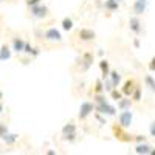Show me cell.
Returning a JSON list of instances; mask_svg holds the SVG:
<instances>
[{
    "label": "cell",
    "mask_w": 155,
    "mask_h": 155,
    "mask_svg": "<svg viewBox=\"0 0 155 155\" xmlns=\"http://www.w3.org/2000/svg\"><path fill=\"white\" fill-rule=\"evenodd\" d=\"M132 121H134V112L130 109H127V110H121L120 115H118V124L129 129L132 126Z\"/></svg>",
    "instance_id": "3957f363"
},
{
    "label": "cell",
    "mask_w": 155,
    "mask_h": 155,
    "mask_svg": "<svg viewBox=\"0 0 155 155\" xmlns=\"http://www.w3.org/2000/svg\"><path fill=\"white\" fill-rule=\"evenodd\" d=\"M135 87H137V84H135L134 79H127V81L123 84V87H121V92L124 93V96H132Z\"/></svg>",
    "instance_id": "8fae6325"
},
{
    "label": "cell",
    "mask_w": 155,
    "mask_h": 155,
    "mask_svg": "<svg viewBox=\"0 0 155 155\" xmlns=\"http://www.w3.org/2000/svg\"><path fill=\"white\" fill-rule=\"evenodd\" d=\"M149 70L150 71H155V56L150 59V62H149Z\"/></svg>",
    "instance_id": "1f68e13d"
},
{
    "label": "cell",
    "mask_w": 155,
    "mask_h": 155,
    "mask_svg": "<svg viewBox=\"0 0 155 155\" xmlns=\"http://www.w3.org/2000/svg\"><path fill=\"white\" fill-rule=\"evenodd\" d=\"M132 102L134 99L130 96H123L120 101H116V104H118L120 110H127V109H132Z\"/></svg>",
    "instance_id": "4fadbf2b"
},
{
    "label": "cell",
    "mask_w": 155,
    "mask_h": 155,
    "mask_svg": "<svg viewBox=\"0 0 155 155\" xmlns=\"http://www.w3.org/2000/svg\"><path fill=\"white\" fill-rule=\"evenodd\" d=\"M95 93H104L106 88H104V79H96L95 81V88H93Z\"/></svg>",
    "instance_id": "ffe728a7"
},
{
    "label": "cell",
    "mask_w": 155,
    "mask_h": 155,
    "mask_svg": "<svg viewBox=\"0 0 155 155\" xmlns=\"http://www.w3.org/2000/svg\"><path fill=\"white\" fill-rule=\"evenodd\" d=\"M95 110H96V104H95V102L84 101V102H81V106H79V113H78V116H79V120H85L87 116H90Z\"/></svg>",
    "instance_id": "7a4b0ae2"
},
{
    "label": "cell",
    "mask_w": 155,
    "mask_h": 155,
    "mask_svg": "<svg viewBox=\"0 0 155 155\" xmlns=\"http://www.w3.org/2000/svg\"><path fill=\"white\" fill-rule=\"evenodd\" d=\"M135 102H138V101H141V87L140 85H137L135 87V90H134V93H132V96H130Z\"/></svg>",
    "instance_id": "d4e9b609"
},
{
    "label": "cell",
    "mask_w": 155,
    "mask_h": 155,
    "mask_svg": "<svg viewBox=\"0 0 155 155\" xmlns=\"http://www.w3.org/2000/svg\"><path fill=\"white\" fill-rule=\"evenodd\" d=\"M25 42L22 37H14L12 39V50L14 51H17V53H22V51L25 50Z\"/></svg>",
    "instance_id": "9a60e30c"
},
{
    "label": "cell",
    "mask_w": 155,
    "mask_h": 155,
    "mask_svg": "<svg viewBox=\"0 0 155 155\" xmlns=\"http://www.w3.org/2000/svg\"><path fill=\"white\" fill-rule=\"evenodd\" d=\"M147 3H149V0H135L134 2V12L137 16H143L146 9H147Z\"/></svg>",
    "instance_id": "30bf717a"
},
{
    "label": "cell",
    "mask_w": 155,
    "mask_h": 155,
    "mask_svg": "<svg viewBox=\"0 0 155 155\" xmlns=\"http://www.w3.org/2000/svg\"><path fill=\"white\" fill-rule=\"evenodd\" d=\"M112 132L115 135V138L121 141V143H134L135 141V135H130V134H127L126 132V127L120 126V124H115L112 127Z\"/></svg>",
    "instance_id": "6da1fadb"
},
{
    "label": "cell",
    "mask_w": 155,
    "mask_h": 155,
    "mask_svg": "<svg viewBox=\"0 0 155 155\" xmlns=\"http://www.w3.org/2000/svg\"><path fill=\"white\" fill-rule=\"evenodd\" d=\"M104 88H106V92H109V93L115 88L113 87V82L110 81V78H106V79H104Z\"/></svg>",
    "instance_id": "484cf974"
},
{
    "label": "cell",
    "mask_w": 155,
    "mask_h": 155,
    "mask_svg": "<svg viewBox=\"0 0 155 155\" xmlns=\"http://www.w3.org/2000/svg\"><path fill=\"white\" fill-rule=\"evenodd\" d=\"M61 25H62V30H64V31H70V30H73V27H74L73 19H70V17H64Z\"/></svg>",
    "instance_id": "ac0fdd59"
},
{
    "label": "cell",
    "mask_w": 155,
    "mask_h": 155,
    "mask_svg": "<svg viewBox=\"0 0 155 155\" xmlns=\"http://www.w3.org/2000/svg\"><path fill=\"white\" fill-rule=\"evenodd\" d=\"M150 155H155V149L152 147V150H150Z\"/></svg>",
    "instance_id": "f35d334b"
},
{
    "label": "cell",
    "mask_w": 155,
    "mask_h": 155,
    "mask_svg": "<svg viewBox=\"0 0 155 155\" xmlns=\"http://www.w3.org/2000/svg\"><path fill=\"white\" fill-rule=\"evenodd\" d=\"M150 150H152V147L146 141L144 143H137V146H135V153H138V155H149Z\"/></svg>",
    "instance_id": "5bb4252c"
},
{
    "label": "cell",
    "mask_w": 155,
    "mask_h": 155,
    "mask_svg": "<svg viewBox=\"0 0 155 155\" xmlns=\"http://www.w3.org/2000/svg\"><path fill=\"white\" fill-rule=\"evenodd\" d=\"M78 37H79L82 42H92V41H95L96 33L92 28H81L78 31Z\"/></svg>",
    "instance_id": "8992f818"
},
{
    "label": "cell",
    "mask_w": 155,
    "mask_h": 155,
    "mask_svg": "<svg viewBox=\"0 0 155 155\" xmlns=\"http://www.w3.org/2000/svg\"><path fill=\"white\" fill-rule=\"evenodd\" d=\"M123 96H124V93L121 92V88L118 90V87H115V88L112 90V92H110V98H112V99H115V101H120Z\"/></svg>",
    "instance_id": "cb8c5ba5"
},
{
    "label": "cell",
    "mask_w": 155,
    "mask_h": 155,
    "mask_svg": "<svg viewBox=\"0 0 155 155\" xmlns=\"http://www.w3.org/2000/svg\"><path fill=\"white\" fill-rule=\"evenodd\" d=\"M17 138H19V135H17V134H6V135L3 137V140H5V143H6L8 146H11V144H14L16 141H17Z\"/></svg>",
    "instance_id": "7402d4cb"
},
{
    "label": "cell",
    "mask_w": 155,
    "mask_h": 155,
    "mask_svg": "<svg viewBox=\"0 0 155 155\" xmlns=\"http://www.w3.org/2000/svg\"><path fill=\"white\" fill-rule=\"evenodd\" d=\"M44 37L47 39V41H50V42H61V41H62L61 31H59L58 28H54V27L48 28V30L44 33Z\"/></svg>",
    "instance_id": "ba28073f"
},
{
    "label": "cell",
    "mask_w": 155,
    "mask_h": 155,
    "mask_svg": "<svg viewBox=\"0 0 155 155\" xmlns=\"http://www.w3.org/2000/svg\"><path fill=\"white\" fill-rule=\"evenodd\" d=\"M2 96H3V93H2V92H0V99H2Z\"/></svg>",
    "instance_id": "ab89813d"
},
{
    "label": "cell",
    "mask_w": 155,
    "mask_h": 155,
    "mask_svg": "<svg viewBox=\"0 0 155 155\" xmlns=\"http://www.w3.org/2000/svg\"><path fill=\"white\" fill-rule=\"evenodd\" d=\"M9 58H11V50H9V47L3 45L2 48H0V59L6 61V59H9Z\"/></svg>",
    "instance_id": "603a6c76"
},
{
    "label": "cell",
    "mask_w": 155,
    "mask_h": 155,
    "mask_svg": "<svg viewBox=\"0 0 155 155\" xmlns=\"http://www.w3.org/2000/svg\"><path fill=\"white\" fill-rule=\"evenodd\" d=\"M144 85L149 87L152 92H155V79H153L152 74H146V76H144Z\"/></svg>",
    "instance_id": "d6986e66"
},
{
    "label": "cell",
    "mask_w": 155,
    "mask_h": 155,
    "mask_svg": "<svg viewBox=\"0 0 155 155\" xmlns=\"http://www.w3.org/2000/svg\"><path fill=\"white\" fill-rule=\"evenodd\" d=\"M104 8L109 12H115L120 9V2L118 0H104Z\"/></svg>",
    "instance_id": "2e32d148"
},
{
    "label": "cell",
    "mask_w": 155,
    "mask_h": 155,
    "mask_svg": "<svg viewBox=\"0 0 155 155\" xmlns=\"http://www.w3.org/2000/svg\"><path fill=\"white\" fill-rule=\"evenodd\" d=\"M62 138H64V141H70V143H71V141H74V140H76V134H68V135H64Z\"/></svg>",
    "instance_id": "83f0119b"
},
{
    "label": "cell",
    "mask_w": 155,
    "mask_h": 155,
    "mask_svg": "<svg viewBox=\"0 0 155 155\" xmlns=\"http://www.w3.org/2000/svg\"><path fill=\"white\" fill-rule=\"evenodd\" d=\"M68 134H76V126L73 123H68L62 127V135H68Z\"/></svg>",
    "instance_id": "44dd1931"
},
{
    "label": "cell",
    "mask_w": 155,
    "mask_h": 155,
    "mask_svg": "<svg viewBox=\"0 0 155 155\" xmlns=\"http://www.w3.org/2000/svg\"><path fill=\"white\" fill-rule=\"evenodd\" d=\"M2 110H3V104L0 102V113H2Z\"/></svg>",
    "instance_id": "74e56055"
},
{
    "label": "cell",
    "mask_w": 155,
    "mask_h": 155,
    "mask_svg": "<svg viewBox=\"0 0 155 155\" xmlns=\"http://www.w3.org/2000/svg\"><path fill=\"white\" fill-rule=\"evenodd\" d=\"M93 59H95V54L92 53V51H85V53L81 56V71H87L90 67H92L93 64Z\"/></svg>",
    "instance_id": "5b68a950"
},
{
    "label": "cell",
    "mask_w": 155,
    "mask_h": 155,
    "mask_svg": "<svg viewBox=\"0 0 155 155\" xmlns=\"http://www.w3.org/2000/svg\"><path fill=\"white\" fill-rule=\"evenodd\" d=\"M129 28L134 34H141L143 33V25H141V20H140V16H132L129 19Z\"/></svg>",
    "instance_id": "52a82bcc"
},
{
    "label": "cell",
    "mask_w": 155,
    "mask_h": 155,
    "mask_svg": "<svg viewBox=\"0 0 155 155\" xmlns=\"http://www.w3.org/2000/svg\"><path fill=\"white\" fill-rule=\"evenodd\" d=\"M6 134H8V127H6V124L0 123V138H3Z\"/></svg>",
    "instance_id": "4316f807"
},
{
    "label": "cell",
    "mask_w": 155,
    "mask_h": 155,
    "mask_svg": "<svg viewBox=\"0 0 155 155\" xmlns=\"http://www.w3.org/2000/svg\"><path fill=\"white\" fill-rule=\"evenodd\" d=\"M109 78H110V81L113 82V87H120V84H121V74L118 71L112 70L110 74H109Z\"/></svg>",
    "instance_id": "e0dca14e"
},
{
    "label": "cell",
    "mask_w": 155,
    "mask_h": 155,
    "mask_svg": "<svg viewBox=\"0 0 155 155\" xmlns=\"http://www.w3.org/2000/svg\"><path fill=\"white\" fill-rule=\"evenodd\" d=\"M134 47L135 48H140V39H134Z\"/></svg>",
    "instance_id": "d590c367"
},
{
    "label": "cell",
    "mask_w": 155,
    "mask_h": 155,
    "mask_svg": "<svg viewBox=\"0 0 155 155\" xmlns=\"http://www.w3.org/2000/svg\"><path fill=\"white\" fill-rule=\"evenodd\" d=\"M31 50H33V47L30 45V44H25V53H27V54H31Z\"/></svg>",
    "instance_id": "836d02e7"
},
{
    "label": "cell",
    "mask_w": 155,
    "mask_h": 155,
    "mask_svg": "<svg viewBox=\"0 0 155 155\" xmlns=\"http://www.w3.org/2000/svg\"><path fill=\"white\" fill-rule=\"evenodd\" d=\"M96 112H99L101 115L115 116V115H116V107L112 106L109 101H104V102H99V104H96Z\"/></svg>",
    "instance_id": "277c9868"
},
{
    "label": "cell",
    "mask_w": 155,
    "mask_h": 155,
    "mask_svg": "<svg viewBox=\"0 0 155 155\" xmlns=\"http://www.w3.org/2000/svg\"><path fill=\"white\" fill-rule=\"evenodd\" d=\"M118 2H120V3H121V2H123V0H118Z\"/></svg>",
    "instance_id": "60d3db41"
},
{
    "label": "cell",
    "mask_w": 155,
    "mask_h": 155,
    "mask_svg": "<svg viewBox=\"0 0 155 155\" xmlns=\"http://www.w3.org/2000/svg\"><path fill=\"white\" fill-rule=\"evenodd\" d=\"M47 153H48V155H54L56 152H54V150H47Z\"/></svg>",
    "instance_id": "8d00e7d4"
},
{
    "label": "cell",
    "mask_w": 155,
    "mask_h": 155,
    "mask_svg": "<svg viewBox=\"0 0 155 155\" xmlns=\"http://www.w3.org/2000/svg\"><path fill=\"white\" fill-rule=\"evenodd\" d=\"M98 65H99V70H101V76H102V79H106V78H109V74H110V64H109V61L107 59H101L99 62H98Z\"/></svg>",
    "instance_id": "7c38bea8"
},
{
    "label": "cell",
    "mask_w": 155,
    "mask_h": 155,
    "mask_svg": "<svg viewBox=\"0 0 155 155\" xmlns=\"http://www.w3.org/2000/svg\"><path fill=\"white\" fill-rule=\"evenodd\" d=\"M95 116H96V120L99 121V124H106V120L101 116V113H99V112H96V115H95Z\"/></svg>",
    "instance_id": "d6a6232c"
},
{
    "label": "cell",
    "mask_w": 155,
    "mask_h": 155,
    "mask_svg": "<svg viewBox=\"0 0 155 155\" xmlns=\"http://www.w3.org/2000/svg\"><path fill=\"white\" fill-rule=\"evenodd\" d=\"M146 137L144 135H135V143H144Z\"/></svg>",
    "instance_id": "f1b7e54d"
},
{
    "label": "cell",
    "mask_w": 155,
    "mask_h": 155,
    "mask_svg": "<svg viewBox=\"0 0 155 155\" xmlns=\"http://www.w3.org/2000/svg\"><path fill=\"white\" fill-rule=\"evenodd\" d=\"M149 134H150V137H155V123H150V126H149Z\"/></svg>",
    "instance_id": "4dcf8cb0"
},
{
    "label": "cell",
    "mask_w": 155,
    "mask_h": 155,
    "mask_svg": "<svg viewBox=\"0 0 155 155\" xmlns=\"http://www.w3.org/2000/svg\"><path fill=\"white\" fill-rule=\"evenodd\" d=\"M39 54H41V50H39V48H33V50H31V56L36 58V56H39Z\"/></svg>",
    "instance_id": "e575fe53"
},
{
    "label": "cell",
    "mask_w": 155,
    "mask_h": 155,
    "mask_svg": "<svg viewBox=\"0 0 155 155\" xmlns=\"http://www.w3.org/2000/svg\"><path fill=\"white\" fill-rule=\"evenodd\" d=\"M31 8V16L37 17V19H45L48 16V8L42 3L39 5H34V6H30Z\"/></svg>",
    "instance_id": "9c48e42d"
},
{
    "label": "cell",
    "mask_w": 155,
    "mask_h": 155,
    "mask_svg": "<svg viewBox=\"0 0 155 155\" xmlns=\"http://www.w3.org/2000/svg\"><path fill=\"white\" fill-rule=\"evenodd\" d=\"M41 2H42V0H27V5L28 6H34V5H39Z\"/></svg>",
    "instance_id": "f546056e"
}]
</instances>
